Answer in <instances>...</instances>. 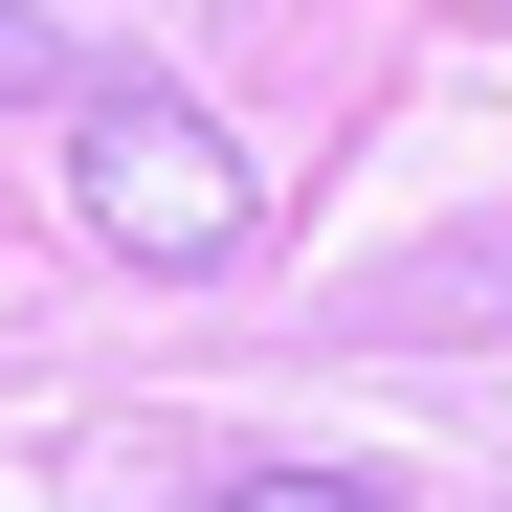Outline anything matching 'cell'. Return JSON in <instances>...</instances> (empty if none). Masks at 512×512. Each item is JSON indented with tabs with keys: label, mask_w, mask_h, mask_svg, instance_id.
<instances>
[{
	"label": "cell",
	"mask_w": 512,
	"mask_h": 512,
	"mask_svg": "<svg viewBox=\"0 0 512 512\" xmlns=\"http://www.w3.org/2000/svg\"><path fill=\"white\" fill-rule=\"evenodd\" d=\"M67 223H90L112 268L201 290V268L268 245V179H245V134H223L201 90H156V67H67Z\"/></svg>",
	"instance_id": "1"
},
{
	"label": "cell",
	"mask_w": 512,
	"mask_h": 512,
	"mask_svg": "<svg viewBox=\"0 0 512 512\" xmlns=\"http://www.w3.org/2000/svg\"><path fill=\"white\" fill-rule=\"evenodd\" d=\"M201 512H401V490H357V468H223Z\"/></svg>",
	"instance_id": "2"
},
{
	"label": "cell",
	"mask_w": 512,
	"mask_h": 512,
	"mask_svg": "<svg viewBox=\"0 0 512 512\" xmlns=\"http://www.w3.org/2000/svg\"><path fill=\"white\" fill-rule=\"evenodd\" d=\"M23 90H67V45L23 23V0H0V112H23Z\"/></svg>",
	"instance_id": "3"
}]
</instances>
